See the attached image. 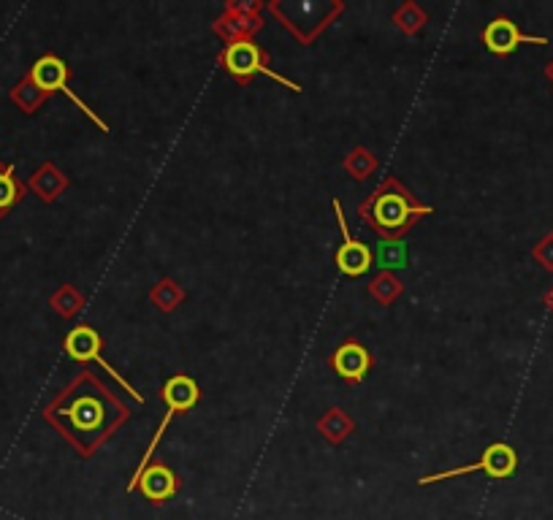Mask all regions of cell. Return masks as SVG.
<instances>
[{"label":"cell","instance_id":"obj_1","mask_svg":"<svg viewBox=\"0 0 553 520\" xmlns=\"http://www.w3.org/2000/svg\"><path fill=\"white\" fill-rule=\"evenodd\" d=\"M198 393H201V390H198L196 380H190V377H185V374H177V377H171V380L166 382V388H163V399H166V404H169V412H166V418H163V423H160L158 431H155V437H152L147 453H144V458H141L139 469H136V477H133L131 485H128V491H136V488H139L141 474L147 472V461H150L152 453H155V447L160 445V439H163V434H166L169 423L174 420L177 412H182V409L196 407Z\"/></svg>","mask_w":553,"mask_h":520},{"label":"cell","instance_id":"obj_10","mask_svg":"<svg viewBox=\"0 0 553 520\" xmlns=\"http://www.w3.org/2000/svg\"><path fill=\"white\" fill-rule=\"evenodd\" d=\"M423 209H410L404 195H380L375 204V220L383 228H402L410 214H421Z\"/></svg>","mask_w":553,"mask_h":520},{"label":"cell","instance_id":"obj_5","mask_svg":"<svg viewBox=\"0 0 553 520\" xmlns=\"http://www.w3.org/2000/svg\"><path fill=\"white\" fill-rule=\"evenodd\" d=\"M66 353L71 355L74 361H82V363L95 361V363H98V366H104L106 372L112 374L114 380L120 382L122 388L131 393L133 399L141 401L139 390H133L131 382L125 380L122 374H117V369H112V366H109V361H106L104 355H101V336L95 334L90 325H76L74 331H71V334L66 336Z\"/></svg>","mask_w":553,"mask_h":520},{"label":"cell","instance_id":"obj_3","mask_svg":"<svg viewBox=\"0 0 553 520\" xmlns=\"http://www.w3.org/2000/svg\"><path fill=\"white\" fill-rule=\"evenodd\" d=\"M516 466H518L516 450H513L510 445H502V442H497V445L486 447V453L480 455V461H475V464L459 466V469H448V472H440V474H429V477H421L418 483L421 485L442 483V480L461 477V474H467V472H486L488 477L505 480V477H510V474L516 472Z\"/></svg>","mask_w":553,"mask_h":520},{"label":"cell","instance_id":"obj_8","mask_svg":"<svg viewBox=\"0 0 553 520\" xmlns=\"http://www.w3.org/2000/svg\"><path fill=\"white\" fill-rule=\"evenodd\" d=\"M331 363H334V372H337L339 377H345V380L350 382H361L366 374H369L372 358H369V353H366L361 344L347 342L334 353Z\"/></svg>","mask_w":553,"mask_h":520},{"label":"cell","instance_id":"obj_9","mask_svg":"<svg viewBox=\"0 0 553 520\" xmlns=\"http://www.w3.org/2000/svg\"><path fill=\"white\" fill-rule=\"evenodd\" d=\"M139 485L144 496L155 504L166 502V499H171L177 493V477L166 466H150L147 472L141 474Z\"/></svg>","mask_w":553,"mask_h":520},{"label":"cell","instance_id":"obj_2","mask_svg":"<svg viewBox=\"0 0 553 520\" xmlns=\"http://www.w3.org/2000/svg\"><path fill=\"white\" fill-rule=\"evenodd\" d=\"M223 63L225 68H228V74H234L236 79H247V76H253V74H263V76H269V79H274V82H280L282 87H288L291 93H301L299 84L291 82V79H285V76H280L277 71H272V68L266 65L263 52L255 47L253 41H236V44H231V47L225 49Z\"/></svg>","mask_w":553,"mask_h":520},{"label":"cell","instance_id":"obj_4","mask_svg":"<svg viewBox=\"0 0 553 520\" xmlns=\"http://www.w3.org/2000/svg\"><path fill=\"white\" fill-rule=\"evenodd\" d=\"M30 82L36 84L41 93L63 90V93H66L68 98H71V101H74L76 106H79V109H82V112H85L87 117H90V120L98 125V128L109 130V128H106V122L101 120V117H98L93 109H87L85 101H82L79 95H74V90L68 87V68H66V63L60 60V57L47 55V57H41V60H36V63H33V71H30Z\"/></svg>","mask_w":553,"mask_h":520},{"label":"cell","instance_id":"obj_12","mask_svg":"<svg viewBox=\"0 0 553 520\" xmlns=\"http://www.w3.org/2000/svg\"><path fill=\"white\" fill-rule=\"evenodd\" d=\"M377 252H380V263L391 266V269H399L407 263V252H404L402 242H380Z\"/></svg>","mask_w":553,"mask_h":520},{"label":"cell","instance_id":"obj_6","mask_svg":"<svg viewBox=\"0 0 553 520\" xmlns=\"http://www.w3.org/2000/svg\"><path fill=\"white\" fill-rule=\"evenodd\" d=\"M334 212H337L339 228H342V239H345L337 252L339 271L347 274V277H361V274H366V271L372 269V260H375L372 258V250L350 236V228H347V220H345V214H342V204H339V201H334Z\"/></svg>","mask_w":553,"mask_h":520},{"label":"cell","instance_id":"obj_7","mask_svg":"<svg viewBox=\"0 0 553 520\" xmlns=\"http://www.w3.org/2000/svg\"><path fill=\"white\" fill-rule=\"evenodd\" d=\"M483 44H486L488 52H494V55H510L518 44H548V41H545V38L524 36V33L516 28V22L499 17L483 30Z\"/></svg>","mask_w":553,"mask_h":520},{"label":"cell","instance_id":"obj_11","mask_svg":"<svg viewBox=\"0 0 553 520\" xmlns=\"http://www.w3.org/2000/svg\"><path fill=\"white\" fill-rule=\"evenodd\" d=\"M22 198V185L14 177V168L0 163V217Z\"/></svg>","mask_w":553,"mask_h":520}]
</instances>
